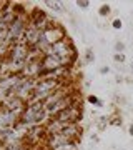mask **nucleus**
Instances as JSON below:
<instances>
[{
  "mask_svg": "<svg viewBox=\"0 0 133 150\" xmlns=\"http://www.w3.org/2000/svg\"><path fill=\"white\" fill-rule=\"evenodd\" d=\"M48 120H50V117H48V113H47V110H45L42 102L27 103L23 113L20 115V122L25 123L28 129L33 127V125H45Z\"/></svg>",
  "mask_w": 133,
  "mask_h": 150,
  "instance_id": "nucleus-1",
  "label": "nucleus"
},
{
  "mask_svg": "<svg viewBox=\"0 0 133 150\" xmlns=\"http://www.w3.org/2000/svg\"><path fill=\"white\" fill-rule=\"evenodd\" d=\"M70 82H62V80H52V79H38L37 85H35V92L30 102H45L53 92H57L58 88L68 85ZM28 102V103H30Z\"/></svg>",
  "mask_w": 133,
  "mask_h": 150,
  "instance_id": "nucleus-2",
  "label": "nucleus"
},
{
  "mask_svg": "<svg viewBox=\"0 0 133 150\" xmlns=\"http://www.w3.org/2000/svg\"><path fill=\"white\" fill-rule=\"evenodd\" d=\"M52 54L63 60L65 67H72L75 64V60H77V48H75V45L72 43V40L68 37L60 40L55 45H52Z\"/></svg>",
  "mask_w": 133,
  "mask_h": 150,
  "instance_id": "nucleus-3",
  "label": "nucleus"
},
{
  "mask_svg": "<svg viewBox=\"0 0 133 150\" xmlns=\"http://www.w3.org/2000/svg\"><path fill=\"white\" fill-rule=\"evenodd\" d=\"M37 80H38V79H37ZM37 80H33V79H27V77H22L20 82H18V83L15 85V88H13L12 97H18L20 100H23L25 103H28L30 100H32V97H33Z\"/></svg>",
  "mask_w": 133,
  "mask_h": 150,
  "instance_id": "nucleus-4",
  "label": "nucleus"
},
{
  "mask_svg": "<svg viewBox=\"0 0 133 150\" xmlns=\"http://www.w3.org/2000/svg\"><path fill=\"white\" fill-rule=\"evenodd\" d=\"M28 22H30L32 25H35L38 30H42V32H45L47 28H50L53 23H57L55 18H52V17L48 15L47 12H43L42 8H32V10L28 12Z\"/></svg>",
  "mask_w": 133,
  "mask_h": 150,
  "instance_id": "nucleus-5",
  "label": "nucleus"
},
{
  "mask_svg": "<svg viewBox=\"0 0 133 150\" xmlns=\"http://www.w3.org/2000/svg\"><path fill=\"white\" fill-rule=\"evenodd\" d=\"M52 118H57L60 122H65V123H78L80 118H82V105L77 103V105H72V107L62 110L60 113H57L55 117Z\"/></svg>",
  "mask_w": 133,
  "mask_h": 150,
  "instance_id": "nucleus-6",
  "label": "nucleus"
},
{
  "mask_svg": "<svg viewBox=\"0 0 133 150\" xmlns=\"http://www.w3.org/2000/svg\"><path fill=\"white\" fill-rule=\"evenodd\" d=\"M28 55H30V47L25 45L23 42L13 43L7 54V60H12V62H18V60H28Z\"/></svg>",
  "mask_w": 133,
  "mask_h": 150,
  "instance_id": "nucleus-7",
  "label": "nucleus"
},
{
  "mask_svg": "<svg viewBox=\"0 0 133 150\" xmlns=\"http://www.w3.org/2000/svg\"><path fill=\"white\" fill-rule=\"evenodd\" d=\"M43 37H45V40L48 42V45L52 47V45H55V43H58L60 40L67 38V33H65V28L57 22V23H53L52 27L47 28V30L43 32Z\"/></svg>",
  "mask_w": 133,
  "mask_h": 150,
  "instance_id": "nucleus-8",
  "label": "nucleus"
},
{
  "mask_svg": "<svg viewBox=\"0 0 133 150\" xmlns=\"http://www.w3.org/2000/svg\"><path fill=\"white\" fill-rule=\"evenodd\" d=\"M42 33H43L42 30H38L35 25H32V23L28 22V25H27V28H25V33H23V37H22L20 42H23L25 45L33 48V47H37V43H38V40H40V37H42Z\"/></svg>",
  "mask_w": 133,
  "mask_h": 150,
  "instance_id": "nucleus-9",
  "label": "nucleus"
},
{
  "mask_svg": "<svg viewBox=\"0 0 133 150\" xmlns=\"http://www.w3.org/2000/svg\"><path fill=\"white\" fill-rule=\"evenodd\" d=\"M40 75H42V59L28 60L25 65V69H23V72H22V77L37 80V79H40Z\"/></svg>",
  "mask_w": 133,
  "mask_h": 150,
  "instance_id": "nucleus-10",
  "label": "nucleus"
},
{
  "mask_svg": "<svg viewBox=\"0 0 133 150\" xmlns=\"http://www.w3.org/2000/svg\"><path fill=\"white\" fill-rule=\"evenodd\" d=\"M62 67H65L63 60L60 59V57H57V55L48 54V55H43L42 57V75L47 74V72H53V70H57V69H62Z\"/></svg>",
  "mask_w": 133,
  "mask_h": 150,
  "instance_id": "nucleus-11",
  "label": "nucleus"
},
{
  "mask_svg": "<svg viewBox=\"0 0 133 150\" xmlns=\"http://www.w3.org/2000/svg\"><path fill=\"white\" fill-rule=\"evenodd\" d=\"M18 120H20V115H17V113L10 112V110H7L0 105V132L13 127Z\"/></svg>",
  "mask_w": 133,
  "mask_h": 150,
  "instance_id": "nucleus-12",
  "label": "nucleus"
},
{
  "mask_svg": "<svg viewBox=\"0 0 133 150\" xmlns=\"http://www.w3.org/2000/svg\"><path fill=\"white\" fill-rule=\"evenodd\" d=\"M0 105L4 108H7V110H10V112L17 113V115H22L23 110H25V107H27V103L23 102V100H20L18 97H8V98H5Z\"/></svg>",
  "mask_w": 133,
  "mask_h": 150,
  "instance_id": "nucleus-13",
  "label": "nucleus"
},
{
  "mask_svg": "<svg viewBox=\"0 0 133 150\" xmlns=\"http://www.w3.org/2000/svg\"><path fill=\"white\" fill-rule=\"evenodd\" d=\"M62 135H65L67 139L73 140V142H78V139L82 137V127H80L78 123H68L63 129Z\"/></svg>",
  "mask_w": 133,
  "mask_h": 150,
  "instance_id": "nucleus-14",
  "label": "nucleus"
},
{
  "mask_svg": "<svg viewBox=\"0 0 133 150\" xmlns=\"http://www.w3.org/2000/svg\"><path fill=\"white\" fill-rule=\"evenodd\" d=\"M45 5H47L50 10L57 12V13L63 12V8H62V4H60V2H52V0H47V2H45Z\"/></svg>",
  "mask_w": 133,
  "mask_h": 150,
  "instance_id": "nucleus-15",
  "label": "nucleus"
},
{
  "mask_svg": "<svg viewBox=\"0 0 133 150\" xmlns=\"http://www.w3.org/2000/svg\"><path fill=\"white\" fill-rule=\"evenodd\" d=\"M30 149H32L30 145H27L25 142H20V144H15V145H8L4 150H30Z\"/></svg>",
  "mask_w": 133,
  "mask_h": 150,
  "instance_id": "nucleus-16",
  "label": "nucleus"
},
{
  "mask_svg": "<svg viewBox=\"0 0 133 150\" xmlns=\"http://www.w3.org/2000/svg\"><path fill=\"white\" fill-rule=\"evenodd\" d=\"M87 100H88V103L96 105V107H101V105H103V103L100 102V98H98V97H95V95H88V98H87Z\"/></svg>",
  "mask_w": 133,
  "mask_h": 150,
  "instance_id": "nucleus-17",
  "label": "nucleus"
},
{
  "mask_svg": "<svg viewBox=\"0 0 133 150\" xmlns=\"http://www.w3.org/2000/svg\"><path fill=\"white\" fill-rule=\"evenodd\" d=\"M93 59H95L93 50H91V48H87V50H85V60H87V62H91Z\"/></svg>",
  "mask_w": 133,
  "mask_h": 150,
  "instance_id": "nucleus-18",
  "label": "nucleus"
},
{
  "mask_svg": "<svg viewBox=\"0 0 133 150\" xmlns=\"http://www.w3.org/2000/svg\"><path fill=\"white\" fill-rule=\"evenodd\" d=\"M98 13H100L101 17H106L108 13H110V5H101L100 10H98Z\"/></svg>",
  "mask_w": 133,
  "mask_h": 150,
  "instance_id": "nucleus-19",
  "label": "nucleus"
},
{
  "mask_svg": "<svg viewBox=\"0 0 133 150\" xmlns=\"http://www.w3.org/2000/svg\"><path fill=\"white\" fill-rule=\"evenodd\" d=\"M113 60H115V62H118V64H123V62H125V55H123V54H115Z\"/></svg>",
  "mask_w": 133,
  "mask_h": 150,
  "instance_id": "nucleus-20",
  "label": "nucleus"
},
{
  "mask_svg": "<svg viewBox=\"0 0 133 150\" xmlns=\"http://www.w3.org/2000/svg\"><path fill=\"white\" fill-rule=\"evenodd\" d=\"M77 5H78L80 8H87V7H90V2H87V0H78Z\"/></svg>",
  "mask_w": 133,
  "mask_h": 150,
  "instance_id": "nucleus-21",
  "label": "nucleus"
},
{
  "mask_svg": "<svg viewBox=\"0 0 133 150\" xmlns=\"http://www.w3.org/2000/svg\"><path fill=\"white\" fill-rule=\"evenodd\" d=\"M115 50H117V54H123V50H125V45H123L122 42H118L117 45H115Z\"/></svg>",
  "mask_w": 133,
  "mask_h": 150,
  "instance_id": "nucleus-22",
  "label": "nucleus"
},
{
  "mask_svg": "<svg viewBox=\"0 0 133 150\" xmlns=\"http://www.w3.org/2000/svg\"><path fill=\"white\" fill-rule=\"evenodd\" d=\"M112 25H113V28H122V20H118L117 18V20H113Z\"/></svg>",
  "mask_w": 133,
  "mask_h": 150,
  "instance_id": "nucleus-23",
  "label": "nucleus"
},
{
  "mask_svg": "<svg viewBox=\"0 0 133 150\" xmlns=\"http://www.w3.org/2000/svg\"><path fill=\"white\" fill-rule=\"evenodd\" d=\"M108 72H110L108 67H101V69H100V74H108Z\"/></svg>",
  "mask_w": 133,
  "mask_h": 150,
  "instance_id": "nucleus-24",
  "label": "nucleus"
},
{
  "mask_svg": "<svg viewBox=\"0 0 133 150\" xmlns=\"http://www.w3.org/2000/svg\"><path fill=\"white\" fill-rule=\"evenodd\" d=\"M128 134H130V135H133V125L130 127V129H128Z\"/></svg>",
  "mask_w": 133,
  "mask_h": 150,
  "instance_id": "nucleus-25",
  "label": "nucleus"
},
{
  "mask_svg": "<svg viewBox=\"0 0 133 150\" xmlns=\"http://www.w3.org/2000/svg\"><path fill=\"white\" fill-rule=\"evenodd\" d=\"M4 75H5V74H4V72H2V70H0V79H2V77H4Z\"/></svg>",
  "mask_w": 133,
  "mask_h": 150,
  "instance_id": "nucleus-26",
  "label": "nucleus"
},
{
  "mask_svg": "<svg viewBox=\"0 0 133 150\" xmlns=\"http://www.w3.org/2000/svg\"><path fill=\"white\" fill-rule=\"evenodd\" d=\"M4 149H5V147H4V145H2V144H0V150H4Z\"/></svg>",
  "mask_w": 133,
  "mask_h": 150,
  "instance_id": "nucleus-27",
  "label": "nucleus"
},
{
  "mask_svg": "<svg viewBox=\"0 0 133 150\" xmlns=\"http://www.w3.org/2000/svg\"><path fill=\"white\" fill-rule=\"evenodd\" d=\"M43 150H50V149H45V147H43Z\"/></svg>",
  "mask_w": 133,
  "mask_h": 150,
  "instance_id": "nucleus-28",
  "label": "nucleus"
},
{
  "mask_svg": "<svg viewBox=\"0 0 133 150\" xmlns=\"http://www.w3.org/2000/svg\"><path fill=\"white\" fill-rule=\"evenodd\" d=\"M30 150H35V149H30Z\"/></svg>",
  "mask_w": 133,
  "mask_h": 150,
  "instance_id": "nucleus-29",
  "label": "nucleus"
},
{
  "mask_svg": "<svg viewBox=\"0 0 133 150\" xmlns=\"http://www.w3.org/2000/svg\"><path fill=\"white\" fill-rule=\"evenodd\" d=\"M132 70H133V67H132Z\"/></svg>",
  "mask_w": 133,
  "mask_h": 150,
  "instance_id": "nucleus-30",
  "label": "nucleus"
}]
</instances>
